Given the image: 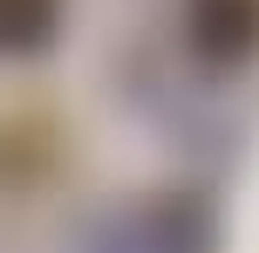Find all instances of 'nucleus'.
Instances as JSON below:
<instances>
[{"label":"nucleus","instance_id":"nucleus-1","mask_svg":"<svg viewBox=\"0 0 259 253\" xmlns=\"http://www.w3.org/2000/svg\"><path fill=\"white\" fill-rule=\"evenodd\" d=\"M96 253H211V219L191 199H150L109 219Z\"/></svg>","mask_w":259,"mask_h":253},{"label":"nucleus","instance_id":"nucleus-2","mask_svg":"<svg viewBox=\"0 0 259 253\" xmlns=\"http://www.w3.org/2000/svg\"><path fill=\"white\" fill-rule=\"evenodd\" d=\"M184 41L205 62H246L259 48V0H184Z\"/></svg>","mask_w":259,"mask_h":253},{"label":"nucleus","instance_id":"nucleus-3","mask_svg":"<svg viewBox=\"0 0 259 253\" xmlns=\"http://www.w3.org/2000/svg\"><path fill=\"white\" fill-rule=\"evenodd\" d=\"M62 0H0V55H34L48 48Z\"/></svg>","mask_w":259,"mask_h":253}]
</instances>
